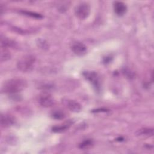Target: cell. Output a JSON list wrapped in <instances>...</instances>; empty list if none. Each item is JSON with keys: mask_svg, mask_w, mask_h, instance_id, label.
Returning <instances> with one entry per match:
<instances>
[{"mask_svg": "<svg viewBox=\"0 0 154 154\" xmlns=\"http://www.w3.org/2000/svg\"><path fill=\"white\" fill-rule=\"evenodd\" d=\"M90 13V7L86 2L79 4L75 8V14L76 16L80 19L87 18Z\"/></svg>", "mask_w": 154, "mask_h": 154, "instance_id": "cell-3", "label": "cell"}, {"mask_svg": "<svg viewBox=\"0 0 154 154\" xmlns=\"http://www.w3.org/2000/svg\"><path fill=\"white\" fill-rule=\"evenodd\" d=\"M93 143L91 140L87 139V140H84L81 143H79L78 147L81 149L85 150V149H88L90 148L93 146Z\"/></svg>", "mask_w": 154, "mask_h": 154, "instance_id": "cell-11", "label": "cell"}, {"mask_svg": "<svg viewBox=\"0 0 154 154\" xmlns=\"http://www.w3.org/2000/svg\"><path fill=\"white\" fill-rule=\"evenodd\" d=\"M72 51L78 56H82L87 52V47L84 44L80 42H74L71 46Z\"/></svg>", "mask_w": 154, "mask_h": 154, "instance_id": "cell-6", "label": "cell"}, {"mask_svg": "<svg viewBox=\"0 0 154 154\" xmlns=\"http://www.w3.org/2000/svg\"><path fill=\"white\" fill-rule=\"evenodd\" d=\"M10 58V54L5 49H2L1 51V61H4Z\"/></svg>", "mask_w": 154, "mask_h": 154, "instance_id": "cell-15", "label": "cell"}, {"mask_svg": "<svg viewBox=\"0 0 154 154\" xmlns=\"http://www.w3.org/2000/svg\"><path fill=\"white\" fill-rule=\"evenodd\" d=\"M127 7L125 4L121 1H116L114 3V10L115 13L119 16H123L126 11Z\"/></svg>", "mask_w": 154, "mask_h": 154, "instance_id": "cell-9", "label": "cell"}, {"mask_svg": "<svg viewBox=\"0 0 154 154\" xmlns=\"http://www.w3.org/2000/svg\"><path fill=\"white\" fill-rule=\"evenodd\" d=\"M27 87V82L25 79L20 78L10 79L4 82L1 90L3 93L8 94H16Z\"/></svg>", "mask_w": 154, "mask_h": 154, "instance_id": "cell-1", "label": "cell"}, {"mask_svg": "<svg viewBox=\"0 0 154 154\" xmlns=\"http://www.w3.org/2000/svg\"><path fill=\"white\" fill-rule=\"evenodd\" d=\"M39 103L43 107H51L54 104V100L49 93H43L39 97Z\"/></svg>", "mask_w": 154, "mask_h": 154, "instance_id": "cell-5", "label": "cell"}, {"mask_svg": "<svg viewBox=\"0 0 154 154\" xmlns=\"http://www.w3.org/2000/svg\"><path fill=\"white\" fill-rule=\"evenodd\" d=\"M16 122L15 118L10 114H1V125L4 128H8Z\"/></svg>", "mask_w": 154, "mask_h": 154, "instance_id": "cell-7", "label": "cell"}, {"mask_svg": "<svg viewBox=\"0 0 154 154\" xmlns=\"http://www.w3.org/2000/svg\"><path fill=\"white\" fill-rule=\"evenodd\" d=\"M137 135L143 136H152L153 134V131L150 128H143L137 131Z\"/></svg>", "mask_w": 154, "mask_h": 154, "instance_id": "cell-13", "label": "cell"}, {"mask_svg": "<svg viewBox=\"0 0 154 154\" xmlns=\"http://www.w3.org/2000/svg\"><path fill=\"white\" fill-rule=\"evenodd\" d=\"M123 73L126 75V76H127L128 77H129V78H131V77H133L134 76V73H133V72H131L129 70H128V69H125V70H123Z\"/></svg>", "mask_w": 154, "mask_h": 154, "instance_id": "cell-16", "label": "cell"}, {"mask_svg": "<svg viewBox=\"0 0 154 154\" xmlns=\"http://www.w3.org/2000/svg\"><path fill=\"white\" fill-rule=\"evenodd\" d=\"M51 116H52V118H54V119H56V120L63 119L66 116L64 112L60 109L54 110V111H52L51 113Z\"/></svg>", "mask_w": 154, "mask_h": 154, "instance_id": "cell-12", "label": "cell"}, {"mask_svg": "<svg viewBox=\"0 0 154 154\" xmlns=\"http://www.w3.org/2000/svg\"><path fill=\"white\" fill-rule=\"evenodd\" d=\"M64 103L67 108L72 112H78L81 110V104L74 100L66 99L64 101Z\"/></svg>", "mask_w": 154, "mask_h": 154, "instance_id": "cell-8", "label": "cell"}, {"mask_svg": "<svg viewBox=\"0 0 154 154\" xmlns=\"http://www.w3.org/2000/svg\"><path fill=\"white\" fill-rule=\"evenodd\" d=\"M35 62V57L31 54H27L20 57L17 62V67L23 72H28L32 70Z\"/></svg>", "mask_w": 154, "mask_h": 154, "instance_id": "cell-2", "label": "cell"}, {"mask_svg": "<svg viewBox=\"0 0 154 154\" xmlns=\"http://www.w3.org/2000/svg\"><path fill=\"white\" fill-rule=\"evenodd\" d=\"M20 13H22V14H24L25 15H26V16H29L32 17H34V18H42L43 16L40 14H38V13H34V12H31V11H26V10H22L20 11Z\"/></svg>", "mask_w": 154, "mask_h": 154, "instance_id": "cell-14", "label": "cell"}, {"mask_svg": "<svg viewBox=\"0 0 154 154\" xmlns=\"http://www.w3.org/2000/svg\"><path fill=\"white\" fill-rule=\"evenodd\" d=\"M84 76L89 81L92 85L96 88V90H99L100 86V81L99 76L95 72H84L82 73Z\"/></svg>", "mask_w": 154, "mask_h": 154, "instance_id": "cell-4", "label": "cell"}, {"mask_svg": "<svg viewBox=\"0 0 154 154\" xmlns=\"http://www.w3.org/2000/svg\"><path fill=\"white\" fill-rule=\"evenodd\" d=\"M72 124V122H66L61 125H59V126H54L52 128V130L53 132H64L67 129H68L69 128V126H70V125Z\"/></svg>", "mask_w": 154, "mask_h": 154, "instance_id": "cell-10", "label": "cell"}]
</instances>
